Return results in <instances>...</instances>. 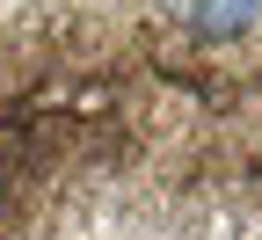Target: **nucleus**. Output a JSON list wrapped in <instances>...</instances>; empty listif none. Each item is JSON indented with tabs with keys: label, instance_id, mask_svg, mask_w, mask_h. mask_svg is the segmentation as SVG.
<instances>
[{
	"label": "nucleus",
	"instance_id": "nucleus-1",
	"mask_svg": "<svg viewBox=\"0 0 262 240\" xmlns=\"http://www.w3.org/2000/svg\"><path fill=\"white\" fill-rule=\"evenodd\" d=\"M241 175L226 44L160 0H0V240H233Z\"/></svg>",
	"mask_w": 262,
	"mask_h": 240
},
{
	"label": "nucleus",
	"instance_id": "nucleus-2",
	"mask_svg": "<svg viewBox=\"0 0 262 240\" xmlns=\"http://www.w3.org/2000/svg\"><path fill=\"white\" fill-rule=\"evenodd\" d=\"M226 88H233V131H241V175L262 204V15L241 44H226Z\"/></svg>",
	"mask_w": 262,
	"mask_h": 240
},
{
	"label": "nucleus",
	"instance_id": "nucleus-3",
	"mask_svg": "<svg viewBox=\"0 0 262 240\" xmlns=\"http://www.w3.org/2000/svg\"><path fill=\"white\" fill-rule=\"evenodd\" d=\"M160 8L196 44H241L255 29V15H262V0H160Z\"/></svg>",
	"mask_w": 262,
	"mask_h": 240
}]
</instances>
